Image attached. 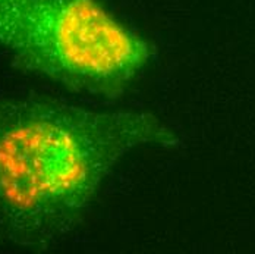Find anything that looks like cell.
Segmentation results:
<instances>
[{
	"label": "cell",
	"instance_id": "6da1fadb",
	"mask_svg": "<svg viewBox=\"0 0 255 254\" xmlns=\"http://www.w3.org/2000/svg\"><path fill=\"white\" fill-rule=\"evenodd\" d=\"M179 137L141 110H94L47 97L0 99V247L47 250L75 232L130 152Z\"/></svg>",
	"mask_w": 255,
	"mask_h": 254
},
{
	"label": "cell",
	"instance_id": "7a4b0ae2",
	"mask_svg": "<svg viewBox=\"0 0 255 254\" xmlns=\"http://www.w3.org/2000/svg\"><path fill=\"white\" fill-rule=\"evenodd\" d=\"M0 49L22 71L110 100L155 54L102 0H0Z\"/></svg>",
	"mask_w": 255,
	"mask_h": 254
}]
</instances>
